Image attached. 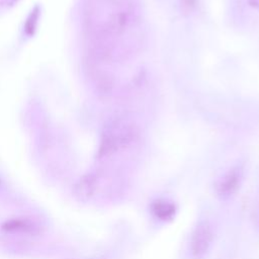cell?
<instances>
[{
	"label": "cell",
	"mask_w": 259,
	"mask_h": 259,
	"mask_svg": "<svg viewBox=\"0 0 259 259\" xmlns=\"http://www.w3.org/2000/svg\"><path fill=\"white\" fill-rule=\"evenodd\" d=\"M214 232L207 220L199 221L192 230L189 241V253L193 259H202L209 252L213 243Z\"/></svg>",
	"instance_id": "obj_1"
},
{
	"label": "cell",
	"mask_w": 259,
	"mask_h": 259,
	"mask_svg": "<svg viewBox=\"0 0 259 259\" xmlns=\"http://www.w3.org/2000/svg\"><path fill=\"white\" fill-rule=\"evenodd\" d=\"M244 179V167L240 164L228 169L214 183V193L220 200H228L233 197L242 185Z\"/></svg>",
	"instance_id": "obj_2"
},
{
	"label": "cell",
	"mask_w": 259,
	"mask_h": 259,
	"mask_svg": "<svg viewBox=\"0 0 259 259\" xmlns=\"http://www.w3.org/2000/svg\"><path fill=\"white\" fill-rule=\"evenodd\" d=\"M2 230L9 234L25 236H36L40 232V228L35 222L24 218H14L7 220L2 225Z\"/></svg>",
	"instance_id": "obj_3"
},
{
	"label": "cell",
	"mask_w": 259,
	"mask_h": 259,
	"mask_svg": "<svg viewBox=\"0 0 259 259\" xmlns=\"http://www.w3.org/2000/svg\"><path fill=\"white\" fill-rule=\"evenodd\" d=\"M97 189V178L93 174H86L80 177L73 186V194L79 201L90 200Z\"/></svg>",
	"instance_id": "obj_4"
},
{
	"label": "cell",
	"mask_w": 259,
	"mask_h": 259,
	"mask_svg": "<svg viewBox=\"0 0 259 259\" xmlns=\"http://www.w3.org/2000/svg\"><path fill=\"white\" fill-rule=\"evenodd\" d=\"M149 210L155 219L161 222H169L175 218L177 206L169 199L156 198L150 202Z\"/></svg>",
	"instance_id": "obj_5"
},
{
	"label": "cell",
	"mask_w": 259,
	"mask_h": 259,
	"mask_svg": "<svg viewBox=\"0 0 259 259\" xmlns=\"http://www.w3.org/2000/svg\"><path fill=\"white\" fill-rule=\"evenodd\" d=\"M195 1L196 0H183V3L185 6H187L188 8H192L195 5Z\"/></svg>",
	"instance_id": "obj_6"
},
{
	"label": "cell",
	"mask_w": 259,
	"mask_h": 259,
	"mask_svg": "<svg viewBox=\"0 0 259 259\" xmlns=\"http://www.w3.org/2000/svg\"><path fill=\"white\" fill-rule=\"evenodd\" d=\"M250 6L254 8H259V0H248Z\"/></svg>",
	"instance_id": "obj_7"
},
{
	"label": "cell",
	"mask_w": 259,
	"mask_h": 259,
	"mask_svg": "<svg viewBox=\"0 0 259 259\" xmlns=\"http://www.w3.org/2000/svg\"><path fill=\"white\" fill-rule=\"evenodd\" d=\"M257 226L259 228V209H258V213H257Z\"/></svg>",
	"instance_id": "obj_8"
},
{
	"label": "cell",
	"mask_w": 259,
	"mask_h": 259,
	"mask_svg": "<svg viewBox=\"0 0 259 259\" xmlns=\"http://www.w3.org/2000/svg\"><path fill=\"white\" fill-rule=\"evenodd\" d=\"M7 3H12V2H14L15 0H5Z\"/></svg>",
	"instance_id": "obj_9"
},
{
	"label": "cell",
	"mask_w": 259,
	"mask_h": 259,
	"mask_svg": "<svg viewBox=\"0 0 259 259\" xmlns=\"http://www.w3.org/2000/svg\"><path fill=\"white\" fill-rule=\"evenodd\" d=\"M0 186H1V180H0Z\"/></svg>",
	"instance_id": "obj_10"
}]
</instances>
